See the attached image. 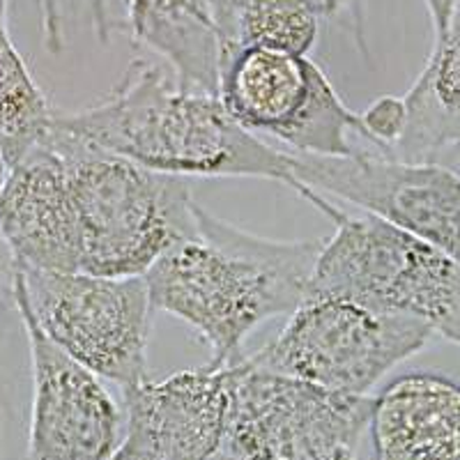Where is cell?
I'll list each match as a JSON object with an SVG mask.
<instances>
[{
    "label": "cell",
    "instance_id": "cell-1",
    "mask_svg": "<svg viewBox=\"0 0 460 460\" xmlns=\"http://www.w3.org/2000/svg\"><path fill=\"white\" fill-rule=\"evenodd\" d=\"M320 246L253 235L196 203L187 233L147 270L152 309L187 323L209 345V364L230 367L256 327L306 299Z\"/></svg>",
    "mask_w": 460,
    "mask_h": 460
},
{
    "label": "cell",
    "instance_id": "cell-2",
    "mask_svg": "<svg viewBox=\"0 0 460 460\" xmlns=\"http://www.w3.org/2000/svg\"><path fill=\"white\" fill-rule=\"evenodd\" d=\"M56 125L143 168L175 178H265L295 187L293 157L237 125L217 94L187 93L134 58L104 100Z\"/></svg>",
    "mask_w": 460,
    "mask_h": 460
},
{
    "label": "cell",
    "instance_id": "cell-3",
    "mask_svg": "<svg viewBox=\"0 0 460 460\" xmlns=\"http://www.w3.org/2000/svg\"><path fill=\"white\" fill-rule=\"evenodd\" d=\"M44 138L63 162L79 272L146 277L194 219L196 200L187 180L138 166L56 120Z\"/></svg>",
    "mask_w": 460,
    "mask_h": 460
},
{
    "label": "cell",
    "instance_id": "cell-4",
    "mask_svg": "<svg viewBox=\"0 0 460 460\" xmlns=\"http://www.w3.org/2000/svg\"><path fill=\"white\" fill-rule=\"evenodd\" d=\"M315 208L334 221L306 297H341L426 324L460 345V267L445 253L376 215H348L330 200Z\"/></svg>",
    "mask_w": 460,
    "mask_h": 460
},
{
    "label": "cell",
    "instance_id": "cell-5",
    "mask_svg": "<svg viewBox=\"0 0 460 460\" xmlns=\"http://www.w3.org/2000/svg\"><path fill=\"white\" fill-rule=\"evenodd\" d=\"M373 396L327 392L252 361L230 364L224 430L209 460H357Z\"/></svg>",
    "mask_w": 460,
    "mask_h": 460
},
{
    "label": "cell",
    "instance_id": "cell-6",
    "mask_svg": "<svg viewBox=\"0 0 460 460\" xmlns=\"http://www.w3.org/2000/svg\"><path fill=\"white\" fill-rule=\"evenodd\" d=\"M23 314L94 376L131 389L147 380L152 302L146 277L51 272L16 262Z\"/></svg>",
    "mask_w": 460,
    "mask_h": 460
},
{
    "label": "cell",
    "instance_id": "cell-7",
    "mask_svg": "<svg viewBox=\"0 0 460 460\" xmlns=\"http://www.w3.org/2000/svg\"><path fill=\"white\" fill-rule=\"evenodd\" d=\"M433 336L417 320L380 314L350 299L306 297L277 339L246 359L327 392L367 396Z\"/></svg>",
    "mask_w": 460,
    "mask_h": 460
},
{
    "label": "cell",
    "instance_id": "cell-8",
    "mask_svg": "<svg viewBox=\"0 0 460 460\" xmlns=\"http://www.w3.org/2000/svg\"><path fill=\"white\" fill-rule=\"evenodd\" d=\"M224 109L256 137H274L293 155L348 157L368 146L359 113L343 104L309 56L240 49L221 65Z\"/></svg>",
    "mask_w": 460,
    "mask_h": 460
},
{
    "label": "cell",
    "instance_id": "cell-9",
    "mask_svg": "<svg viewBox=\"0 0 460 460\" xmlns=\"http://www.w3.org/2000/svg\"><path fill=\"white\" fill-rule=\"evenodd\" d=\"M295 191L334 196L389 221L460 267V172L442 164L402 162L377 150L348 157L293 155Z\"/></svg>",
    "mask_w": 460,
    "mask_h": 460
},
{
    "label": "cell",
    "instance_id": "cell-10",
    "mask_svg": "<svg viewBox=\"0 0 460 460\" xmlns=\"http://www.w3.org/2000/svg\"><path fill=\"white\" fill-rule=\"evenodd\" d=\"M23 323L32 368L26 460H109L125 438L120 405L26 314Z\"/></svg>",
    "mask_w": 460,
    "mask_h": 460
},
{
    "label": "cell",
    "instance_id": "cell-11",
    "mask_svg": "<svg viewBox=\"0 0 460 460\" xmlns=\"http://www.w3.org/2000/svg\"><path fill=\"white\" fill-rule=\"evenodd\" d=\"M230 367L180 371L125 389V438L109 460H209L224 430Z\"/></svg>",
    "mask_w": 460,
    "mask_h": 460
},
{
    "label": "cell",
    "instance_id": "cell-12",
    "mask_svg": "<svg viewBox=\"0 0 460 460\" xmlns=\"http://www.w3.org/2000/svg\"><path fill=\"white\" fill-rule=\"evenodd\" d=\"M0 235L19 265L79 272L63 162L47 138L7 171L0 189Z\"/></svg>",
    "mask_w": 460,
    "mask_h": 460
},
{
    "label": "cell",
    "instance_id": "cell-13",
    "mask_svg": "<svg viewBox=\"0 0 460 460\" xmlns=\"http://www.w3.org/2000/svg\"><path fill=\"white\" fill-rule=\"evenodd\" d=\"M376 460H460V385L438 373H408L373 398Z\"/></svg>",
    "mask_w": 460,
    "mask_h": 460
},
{
    "label": "cell",
    "instance_id": "cell-14",
    "mask_svg": "<svg viewBox=\"0 0 460 460\" xmlns=\"http://www.w3.org/2000/svg\"><path fill=\"white\" fill-rule=\"evenodd\" d=\"M131 37L175 69L187 93H219L221 42L209 0H125Z\"/></svg>",
    "mask_w": 460,
    "mask_h": 460
},
{
    "label": "cell",
    "instance_id": "cell-15",
    "mask_svg": "<svg viewBox=\"0 0 460 460\" xmlns=\"http://www.w3.org/2000/svg\"><path fill=\"white\" fill-rule=\"evenodd\" d=\"M405 127L392 157L442 164L460 172V32L433 44L424 69L402 94Z\"/></svg>",
    "mask_w": 460,
    "mask_h": 460
},
{
    "label": "cell",
    "instance_id": "cell-16",
    "mask_svg": "<svg viewBox=\"0 0 460 460\" xmlns=\"http://www.w3.org/2000/svg\"><path fill=\"white\" fill-rule=\"evenodd\" d=\"M31 343L16 297V261L0 235V460H26Z\"/></svg>",
    "mask_w": 460,
    "mask_h": 460
},
{
    "label": "cell",
    "instance_id": "cell-17",
    "mask_svg": "<svg viewBox=\"0 0 460 460\" xmlns=\"http://www.w3.org/2000/svg\"><path fill=\"white\" fill-rule=\"evenodd\" d=\"M56 109L32 79L26 60L7 28V0H0V150L7 166L42 141L53 125Z\"/></svg>",
    "mask_w": 460,
    "mask_h": 460
},
{
    "label": "cell",
    "instance_id": "cell-18",
    "mask_svg": "<svg viewBox=\"0 0 460 460\" xmlns=\"http://www.w3.org/2000/svg\"><path fill=\"white\" fill-rule=\"evenodd\" d=\"M320 16L299 0H244L221 32V65L240 49L309 56Z\"/></svg>",
    "mask_w": 460,
    "mask_h": 460
},
{
    "label": "cell",
    "instance_id": "cell-19",
    "mask_svg": "<svg viewBox=\"0 0 460 460\" xmlns=\"http://www.w3.org/2000/svg\"><path fill=\"white\" fill-rule=\"evenodd\" d=\"M244 0H209V10H212V19H215L217 32H221L228 26L230 16ZM304 5L314 10L315 14L323 19H343L352 32L357 35V44L361 51H367V42H364V0H299Z\"/></svg>",
    "mask_w": 460,
    "mask_h": 460
},
{
    "label": "cell",
    "instance_id": "cell-20",
    "mask_svg": "<svg viewBox=\"0 0 460 460\" xmlns=\"http://www.w3.org/2000/svg\"><path fill=\"white\" fill-rule=\"evenodd\" d=\"M359 118L367 131L368 146L376 147L377 152L392 155L405 127V106L401 97H394V94L377 97L361 111Z\"/></svg>",
    "mask_w": 460,
    "mask_h": 460
},
{
    "label": "cell",
    "instance_id": "cell-21",
    "mask_svg": "<svg viewBox=\"0 0 460 460\" xmlns=\"http://www.w3.org/2000/svg\"><path fill=\"white\" fill-rule=\"evenodd\" d=\"M37 5H40V23H42L44 47L51 53H60L65 47L60 5H58V0H37Z\"/></svg>",
    "mask_w": 460,
    "mask_h": 460
},
{
    "label": "cell",
    "instance_id": "cell-22",
    "mask_svg": "<svg viewBox=\"0 0 460 460\" xmlns=\"http://www.w3.org/2000/svg\"><path fill=\"white\" fill-rule=\"evenodd\" d=\"M429 7L430 23H433L435 42L445 40L456 26V16L460 10V0H424Z\"/></svg>",
    "mask_w": 460,
    "mask_h": 460
},
{
    "label": "cell",
    "instance_id": "cell-23",
    "mask_svg": "<svg viewBox=\"0 0 460 460\" xmlns=\"http://www.w3.org/2000/svg\"><path fill=\"white\" fill-rule=\"evenodd\" d=\"M7 171H10V166H7L5 157H3V150H0V189H3V184H5Z\"/></svg>",
    "mask_w": 460,
    "mask_h": 460
}]
</instances>
